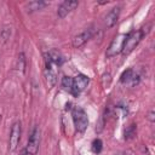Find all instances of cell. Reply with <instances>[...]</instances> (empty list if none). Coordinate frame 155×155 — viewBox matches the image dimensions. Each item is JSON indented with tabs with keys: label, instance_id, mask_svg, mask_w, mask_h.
<instances>
[{
	"label": "cell",
	"instance_id": "ffe728a7",
	"mask_svg": "<svg viewBox=\"0 0 155 155\" xmlns=\"http://www.w3.org/2000/svg\"><path fill=\"white\" fill-rule=\"evenodd\" d=\"M18 155H28V153H27V149L25 148H23L21 151H19V154Z\"/></svg>",
	"mask_w": 155,
	"mask_h": 155
},
{
	"label": "cell",
	"instance_id": "8fae6325",
	"mask_svg": "<svg viewBox=\"0 0 155 155\" xmlns=\"http://www.w3.org/2000/svg\"><path fill=\"white\" fill-rule=\"evenodd\" d=\"M120 11H121L120 6H116V7H113L107 13V16L104 18V25L107 28H111V27H114L116 24V22L119 19V16H120Z\"/></svg>",
	"mask_w": 155,
	"mask_h": 155
},
{
	"label": "cell",
	"instance_id": "9a60e30c",
	"mask_svg": "<svg viewBox=\"0 0 155 155\" xmlns=\"http://www.w3.org/2000/svg\"><path fill=\"white\" fill-rule=\"evenodd\" d=\"M11 33H12V28L10 25H4V28L1 29V33H0V38H1L2 42H6L11 38Z\"/></svg>",
	"mask_w": 155,
	"mask_h": 155
},
{
	"label": "cell",
	"instance_id": "9c48e42d",
	"mask_svg": "<svg viewBox=\"0 0 155 155\" xmlns=\"http://www.w3.org/2000/svg\"><path fill=\"white\" fill-rule=\"evenodd\" d=\"M79 6V1L76 0H65L63 1L59 6H58V10H57V15L59 18H64L68 13H70L73 10H75L76 7Z\"/></svg>",
	"mask_w": 155,
	"mask_h": 155
},
{
	"label": "cell",
	"instance_id": "ac0fdd59",
	"mask_svg": "<svg viewBox=\"0 0 155 155\" xmlns=\"http://www.w3.org/2000/svg\"><path fill=\"white\" fill-rule=\"evenodd\" d=\"M62 86H63L65 90L70 91L71 87H73V78H71V76H64V78L62 79Z\"/></svg>",
	"mask_w": 155,
	"mask_h": 155
},
{
	"label": "cell",
	"instance_id": "44dd1931",
	"mask_svg": "<svg viewBox=\"0 0 155 155\" xmlns=\"http://www.w3.org/2000/svg\"><path fill=\"white\" fill-rule=\"evenodd\" d=\"M115 155H122V154H121V153H117V154H115Z\"/></svg>",
	"mask_w": 155,
	"mask_h": 155
},
{
	"label": "cell",
	"instance_id": "7a4b0ae2",
	"mask_svg": "<svg viewBox=\"0 0 155 155\" xmlns=\"http://www.w3.org/2000/svg\"><path fill=\"white\" fill-rule=\"evenodd\" d=\"M71 116H73L75 130L80 133L85 132L88 126V117H87L86 111L80 107H74L71 110Z\"/></svg>",
	"mask_w": 155,
	"mask_h": 155
},
{
	"label": "cell",
	"instance_id": "8992f818",
	"mask_svg": "<svg viewBox=\"0 0 155 155\" xmlns=\"http://www.w3.org/2000/svg\"><path fill=\"white\" fill-rule=\"evenodd\" d=\"M90 82V78L84 75V74H79L76 75L75 78H73V87L70 90V92L74 94V96H79L80 92H82L87 85Z\"/></svg>",
	"mask_w": 155,
	"mask_h": 155
},
{
	"label": "cell",
	"instance_id": "30bf717a",
	"mask_svg": "<svg viewBox=\"0 0 155 155\" xmlns=\"http://www.w3.org/2000/svg\"><path fill=\"white\" fill-rule=\"evenodd\" d=\"M139 80H140L139 75H138L137 73H134L133 69H127V70H125V71L122 73V75H121V79H120V81H121L122 84H127V85H131V86L138 85V84H139Z\"/></svg>",
	"mask_w": 155,
	"mask_h": 155
},
{
	"label": "cell",
	"instance_id": "2e32d148",
	"mask_svg": "<svg viewBox=\"0 0 155 155\" xmlns=\"http://www.w3.org/2000/svg\"><path fill=\"white\" fill-rule=\"evenodd\" d=\"M136 130H137V127H136V125L134 124H131L126 130H125V139H132L134 136H136Z\"/></svg>",
	"mask_w": 155,
	"mask_h": 155
},
{
	"label": "cell",
	"instance_id": "5bb4252c",
	"mask_svg": "<svg viewBox=\"0 0 155 155\" xmlns=\"http://www.w3.org/2000/svg\"><path fill=\"white\" fill-rule=\"evenodd\" d=\"M16 68H17V70H18L19 73H22V74H23L24 70H25V56H24L23 52H21V53L18 54V57H17Z\"/></svg>",
	"mask_w": 155,
	"mask_h": 155
},
{
	"label": "cell",
	"instance_id": "52a82bcc",
	"mask_svg": "<svg viewBox=\"0 0 155 155\" xmlns=\"http://www.w3.org/2000/svg\"><path fill=\"white\" fill-rule=\"evenodd\" d=\"M45 79H46V82H47V86L50 88L54 87L56 82H57V75L52 68V62L50 61L48 56L45 53Z\"/></svg>",
	"mask_w": 155,
	"mask_h": 155
},
{
	"label": "cell",
	"instance_id": "e0dca14e",
	"mask_svg": "<svg viewBox=\"0 0 155 155\" xmlns=\"http://www.w3.org/2000/svg\"><path fill=\"white\" fill-rule=\"evenodd\" d=\"M102 148H103V142L99 138H97L92 142V151L94 154H99L102 151Z\"/></svg>",
	"mask_w": 155,
	"mask_h": 155
},
{
	"label": "cell",
	"instance_id": "7c38bea8",
	"mask_svg": "<svg viewBox=\"0 0 155 155\" xmlns=\"http://www.w3.org/2000/svg\"><path fill=\"white\" fill-rule=\"evenodd\" d=\"M46 54L48 56V58H50V61L52 62V64L61 65V64L64 62V57H63V54H62V53H61L58 50H56V48L50 50V51H48Z\"/></svg>",
	"mask_w": 155,
	"mask_h": 155
},
{
	"label": "cell",
	"instance_id": "ba28073f",
	"mask_svg": "<svg viewBox=\"0 0 155 155\" xmlns=\"http://www.w3.org/2000/svg\"><path fill=\"white\" fill-rule=\"evenodd\" d=\"M92 35H93V29H92V28H88V29L84 30L82 33L75 35V36L73 38V40H71V45H73V47H74V48H79V47H81L82 45H85V44L92 38Z\"/></svg>",
	"mask_w": 155,
	"mask_h": 155
},
{
	"label": "cell",
	"instance_id": "4fadbf2b",
	"mask_svg": "<svg viewBox=\"0 0 155 155\" xmlns=\"http://www.w3.org/2000/svg\"><path fill=\"white\" fill-rule=\"evenodd\" d=\"M47 5H48V2H46V1H41V0L38 1V0H35V1L28 2L25 8H27L28 12H34V11H38V10H42Z\"/></svg>",
	"mask_w": 155,
	"mask_h": 155
},
{
	"label": "cell",
	"instance_id": "6da1fadb",
	"mask_svg": "<svg viewBox=\"0 0 155 155\" xmlns=\"http://www.w3.org/2000/svg\"><path fill=\"white\" fill-rule=\"evenodd\" d=\"M144 34H147V33H145L143 29H138V30H132V31H130V33L127 34V36H126L125 42H124V47H122L121 53H122L124 56L130 54V53L136 48V46L140 42V40L143 39Z\"/></svg>",
	"mask_w": 155,
	"mask_h": 155
},
{
	"label": "cell",
	"instance_id": "277c9868",
	"mask_svg": "<svg viewBox=\"0 0 155 155\" xmlns=\"http://www.w3.org/2000/svg\"><path fill=\"white\" fill-rule=\"evenodd\" d=\"M39 145H40V130L39 127H34L29 136L27 147H25L28 155H36L39 150Z\"/></svg>",
	"mask_w": 155,
	"mask_h": 155
},
{
	"label": "cell",
	"instance_id": "d6986e66",
	"mask_svg": "<svg viewBox=\"0 0 155 155\" xmlns=\"http://www.w3.org/2000/svg\"><path fill=\"white\" fill-rule=\"evenodd\" d=\"M148 120H149L150 122H154V121H155V111H154V110H150V111H149V114H148Z\"/></svg>",
	"mask_w": 155,
	"mask_h": 155
},
{
	"label": "cell",
	"instance_id": "5b68a950",
	"mask_svg": "<svg viewBox=\"0 0 155 155\" xmlns=\"http://www.w3.org/2000/svg\"><path fill=\"white\" fill-rule=\"evenodd\" d=\"M21 133H22L21 122H15L11 128V133H10V138H8V150L11 153H13L17 149L19 139H21Z\"/></svg>",
	"mask_w": 155,
	"mask_h": 155
},
{
	"label": "cell",
	"instance_id": "3957f363",
	"mask_svg": "<svg viewBox=\"0 0 155 155\" xmlns=\"http://www.w3.org/2000/svg\"><path fill=\"white\" fill-rule=\"evenodd\" d=\"M126 36H127V34H119V35H116L111 40V42H110V45H109V47L107 48V52H105V56L108 58H111V57L119 54L122 51V47H124V42L126 40Z\"/></svg>",
	"mask_w": 155,
	"mask_h": 155
}]
</instances>
